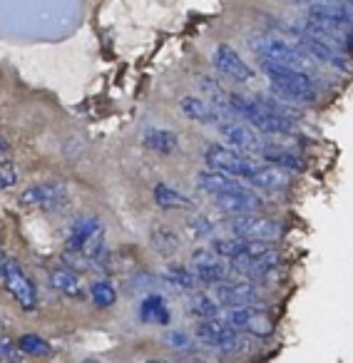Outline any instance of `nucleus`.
<instances>
[{"mask_svg": "<svg viewBox=\"0 0 353 363\" xmlns=\"http://www.w3.org/2000/svg\"><path fill=\"white\" fill-rule=\"evenodd\" d=\"M50 284L55 291L65 294V296H70V298H82V294H85V286H82L80 277H77L72 269H52Z\"/></svg>", "mask_w": 353, "mask_h": 363, "instance_id": "24", "label": "nucleus"}, {"mask_svg": "<svg viewBox=\"0 0 353 363\" xmlns=\"http://www.w3.org/2000/svg\"><path fill=\"white\" fill-rule=\"evenodd\" d=\"M194 338L207 348L232 353L239 348L242 333H239V328L229 326L222 316H212V318H199V323L194 326Z\"/></svg>", "mask_w": 353, "mask_h": 363, "instance_id": "8", "label": "nucleus"}, {"mask_svg": "<svg viewBox=\"0 0 353 363\" xmlns=\"http://www.w3.org/2000/svg\"><path fill=\"white\" fill-rule=\"evenodd\" d=\"M219 316L229 323V326L239 328V331H249V333H259V336H267L271 331V318L264 311V306H232V308H222Z\"/></svg>", "mask_w": 353, "mask_h": 363, "instance_id": "11", "label": "nucleus"}, {"mask_svg": "<svg viewBox=\"0 0 353 363\" xmlns=\"http://www.w3.org/2000/svg\"><path fill=\"white\" fill-rule=\"evenodd\" d=\"M227 112L237 115L239 120L252 125L254 130L262 132V135L284 137V135H293V130H296V122H293L291 117L276 115L274 110L264 107L259 100H252V97H247V95H239V92H229Z\"/></svg>", "mask_w": 353, "mask_h": 363, "instance_id": "2", "label": "nucleus"}, {"mask_svg": "<svg viewBox=\"0 0 353 363\" xmlns=\"http://www.w3.org/2000/svg\"><path fill=\"white\" fill-rule=\"evenodd\" d=\"M152 197H155V204L159 209H174V212H192L194 209V199L189 197V194H184L182 189L172 187V184H167V182H159V184H155V189H152Z\"/></svg>", "mask_w": 353, "mask_h": 363, "instance_id": "21", "label": "nucleus"}, {"mask_svg": "<svg viewBox=\"0 0 353 363\" xmlns=\"http://www.w3.org/2000/svg\"><path fill=\"white\" fill-rule=\"evenodd\" d=\"M3 267H6V254H3V247H0V279H3Z\"/></svg>", "mask_w": 353, "mask_h": 363, "instance_id": "36", "label": "nucleus"}, {"mask_svg": "<svg viewBox=\"0 0 353 363\" xmlns=\"http://www.w3.org/2000/svg\"><path fill=\"white\" fill-rule=\"evenodd\" d=\"M18 348H21V353H26V356H47V353L52 351L50 343H47L45 338L35 336V333H26V336L18 338Z\"/></svg>", "mask_w": 353, "mask_h": 363, "instance_id": "32", "label": "nucleus"}, {"mask_svg": "<svg viewBox=\"0 0 353 363\" xmlns=\"http://www.w3.org/2000/svg\"><path fill=\"white\" fill-rule=\"evenodd\" d=\"M252 50L257 52L259 60H274L281 62V65H291L298 70H313V60L296 45V43L281 40V38H271V35H259L249 40Z\"/></svg>", "mask_w": 353, "mask_h": 363, "instance_id": "5", "label": "nucleus"}, {"mask_svg": "<svg viewBox=\"0 0 353 363\" xmlns=\"http://www.w3.org/2000/svg\"><path fill=\"white\" fill-rule=\"evenodd\" d=\"M162 343L167 348H172V351H189L194 346V338L187 331H182V328H172V331H167L162 336Z\"/></svg>", "mask_w": 353, "mask_h": 363, "instance_id": "33", "label": "nucleus"}, {"mask_svg": "<svg viewBox=\"0 0 353 363\" xmlns=\"http://www.w3.org/2000/svg\"><path fill=\"white\" fill-rule=\"evenodd\" d=\"M333 3H353V0H333Z\"/></svg>", "mask_w": 353, "mask_h": 363, "instance_id": "39", "label": "nucleus"}, {"mask_svg": "<svg viewBox=\"0 0 353 363\" xmlns=\"http://www.w3.org/2000/svg\"><path fill=\"white\" fill-rule=\"evenodd\" d=\"M199 90H202L204 95H207V100L212 102V105H217L219 110L227 112V97H229V92H224L222 85H219L217 80H212L209 75H199Z\"/></svg>", "mask_w": 353, "mask_h": 363, "instance_id": "31", "label": "nucleus"}, {"mask_svg": "<svg viewBox=\"0 0 353 363\" xmlns=\"http://www.w3.org/2000/svg\"><path fill=\"white\" fill-rule=\"evenodd\" d=\"M204 162H207L209 169L224 172V174H232L237 179H247L254 169H257V160H254L249 152L234 150L229 145H209L204 150Z\"/></svg>", "mask_w": 353, "mask_h": 363, "instance_id": "6", "label": "nucleus"}, {"mask_svg": "<svg viewBox=\"0 0 353 363\" xmlns=\"http://www.w3.org/2000/svg\"><path fill=\"white\" fill-rule=\"evenodd\" d=\"M229 232L242 239L276 242V239H281L284 227L276 219L264 217V214H259V212H249V214H232V217H229Z\"/></svg>", "mask_w": 353, "mask_h": 363, "instance_id": "7", "label": "nucleus"}, {"mask_svg": "<svg viewBox=\"0 0 353 363\" xmlns=\"http://www.w3.org/2000/svg\"><path fill=\"white\" fill-rule=\"evenodd\" d=\"M164 281L169 284V286L184 289V291H194V289L204 286L197 274H194V269L184 267V264H169L164 272Z\"/></svg>", "mask_w": 353, "mask_h": 363, "instance_id": "25", "label": "nucleus"}, {"mask_svg": "<svg viewBox=\"0 0 353 363\" xmlns=\"http://www.w3.org/2000/svg\"><path fill=\"white\" fill-rule=\"evenodd\" d=\"M249 242L252 239H242V237H219V239H212V252H217L222 259H229V262H234V259H239L244 252H247Z\"/></svg>", "mask_w": 353, "mask_h": 363, "instance_id": "28", "label": "nucleus"}, {"mask_svg": "<svg viewBox=\"0 0 353 363\" xmlns=\"http://www.w3.org/2000/svg\"><path fill=\"white\" fill-rule=\"evenodd\" d=\"M232 264L242 274H247V277L262 279V277H269V274H274V269L281 264V254H279L274 247H269V249H264V252L254 254V257L239 259V262H232Z\"/></svg>", "mask_w": 353, "mask_h": 363, "instance_id": "18", "label": "nucleus"}, {"mask_svg": "<svg viewBox=\"0 0 353 363\" xmlns=\"http://www.w3.org/2000/svg\"><path fill=\"white\" fill-rule=\"evenodd\" d=\"M179 110L187 120L197 122V125H207V127H217L224 120V110H219L217 105L207 100V97H197V95H184L179 100Z\"/></svg>", "mask_w": 353, "mask_h": 363, "instance_id": "16", "label": "nucleus"}, {"mask_svg": "<svg viewBox=\"0 0 353 363\" xmlns=\"http://www.w3.org/2000/svg\"><path fill=\"white\" fill-rule=\"evenodd\" d=\"M90 298L97 308H110L117 303V289L107 279H100L90 286Z\"/></svg>", "mask_w": 353, "mask_h": 363, "instance_id": "30", "label": "nucleus"}, {"mask_svg": "<svg viewBox=\"0 0 353 363\" xmlns=\"http://www.w3.org/2000/svg\"><path fill=\"white\" fill-rule=\"evenodd\" d=\"M0 281L6 284V289L11 291V296L18 301V306L23 311H35L38 308V289L33 284V279L23 272V267L16 259H6V267H3V279Z\"/></svg>", "mask_w": 353, "mask_h": 363, "instance_id": "10", "label": "nucleus"}, {"mask_svg": "<svg viewBox=\"0 0 353 363\" xmlns=\"http://www.w3.org/2000/svg\"><path fill=\"white\" fill-rule=\"evenodd\" d=\"M67 252H77L90 264H97L105 254V227L95 217H80L67 227Z\"/></svg>", "mask_w": 353, "mask_h": 363, "instance_id": "3", "label": "nucleus"}, {"mask_svg": "<svg viewBox=\"0 0 353 363\" xmlns=\"http://www.w3.org/2000/svg\"><path fill=\"white\" fill-rule=\"evenodd\" d=\"M6 150H8V142L3 140V137H0V155H3V152H6Z\"/></svg>", "mask_w": 353, "mask_h": 363, "instance_id": "37", "label": "nucleus"}, {"mask_svg": "<svg viewBox=\"0 0 353 363\" xmlns=\"http://www.w3.org/2000/svg\"><path fill=\"white\" fill-rule=\"evenodd\" d=\"M142 145L157 155H176L179 152V137L167 127H147L142 135Z\"/></svg>", "mask_w": 353, "mask_h": 363, "instance_id": "22", "label": "nucleus"}, {"mask_svg": "<svg viewBox=\"0 0 353 363\" xmlns=\"http://www.w3.org/2000/svg\"><path fill=\"white\" fill-rule=\"evenodd\" d=\"M192 269L199 277V281L207 284V286H214V284L224 281L229 277V269L224 264V259L219 257L217 252L209 249H194L192 252Z\"/></svg>", "mask_w": 353, "mask_h": 363, "instance_id": "15", "label": "nucleus"}, {"mask_svg": "<svg viewBox=\"0 0 353 363\" xmlns=\"http://www.w3.org/2000/svg\"><path fill=\"white\" fill-rule=\"evenodd\" d=\"M214 296L222 303V308L232 306H264L262 294L254 281H219L214 284Z\"/></svg>", "mask_w": 353, "mask_h": 363, "instance_id": "13", "label": "nucleus"}, {"mask_svg": "<svg viewBox=\"0 0 353 363\" xmlns=\"http://www.w3.org/2000/svg\"><path fill=\"white\" fill-rule=\"evenodd\" d=\"M197 187L202 189L204 194H212V197H222V194H232L237 189H242L244 184L232 174H224V172L217 169H204L197 174Z\"/></svg>", "mask_w": 353, "mask_h": 363, "instance_id": "20", "label": "nucleus"}, {"mask_svg": "<svg viewBox=\"0 0 353 363\" xmlns=\"http://www.w3.org/2000/svg\"><path fill=\"white\" fill-rule=\"evenodd\" d=\"M219 137L224 140V145L234 147V150H242V152H254L259 155V150L264 147V142L259 140L257 130L249 125H242V122H234V120H222L217 125Z\"/></svg>", "mask_w": 353, "mask_h": 363, "instance_id": "14", "label": "nucleus"}, {"mask_svg": "<svg viewBox=\"0 0 353 363\" xmlns=\"http://www.w3.org/2000/svg\"><path fill=\"white\" fill-rule=\"evenodd\" d=\"M67 202H70V192L65 182H40L21 192V204L30 209L57 212V209H65Z\"/></svg>", "mask_w": 353, "mask_h": 363, "instance_id": "9", "label": "nucleus"}, {"mask_svg": "<svg viewBox=\"0 0 353 363\" xmlns=\"http://www.w3.org/2000/svg\"><path fill=\"white\" fill-rule=\"evenodd\" d=\"M18 184V172L13 164H0V192L16 187Z\"/></svg>", "mask_w": 353, "mask_h": 363, "instance_id": "35", "label": "nucleus"}, {"mask_svg": "<svg viewBox=\"0 0 353 363\" xmlns=\"http://www.w3.org/2000/svg\"><path fill=\"white\" fill-rule=\"evenodd\" d=\"M291 35L296 38V45L311 57L313 62H321L323 67H331V70L341 72V75H351L353 72V62L341 48H336L333 43L323 40L318 35H311L303 28H293Z\"/></svg>", "mask_w": 353, "mask_h": 363, "instance_id": "4", "label": "nucleus"}, {"mask_svg": "<svg viewBox=\"0 0 353 363\" xmlns=\"http://www.w3.org/2000/svg\"><path fill=\"white\" fill-rule=\"evenodd\" d=\"M212 65H214V70H219L224 77H229V80H234V82H242V85L254 80V67L249 65L229 43H219V45L214 48Z\"/></svg>", "mask_w": 353, "mask_h": 363, "instance_id": "12", "label": "nucleus"}, {"mask_svg": "<svg viewBox=\"0 0 353 363\" xmlns=\"http://www.w3.org/2000/svg\"><path fill=\"white\" fill-rule=\"evenodd\" d=\"M140 318L145 323H169V306L167 298L159 294H150L145 301L140 303Z\"/></svg>", "mask_w": 353, "mask_h": 363, "instance_id": "26", "label": "nucleus"}, {"mask_svg": "<svg viewBox=\"0 0 353 363\" xmlns=\"http://www.w3.org/2000/svg\"><path fill=\"white\" fill-rule=\"evenodd\" d=\"M214 232V222L209 217H204V214H197V217L192 219V222L187 224V234L192 239H202V237H209V234Z\"/></svg>", "mask_w": 353, "mask_h": 363, "instance_id": "34", "label": "nucleus"}, {"mask_svg": "<svg viewBox=\"0 0 353 363\" xmlns=\"http://www.w3.org/2000/svg\"><path fill=\"white\" fill-rule=\"evenodd\" d=\"M262 72L267 75L269 85L286 102H293V105H313V102H318V87L311 72L298 70V67L291 65H281V62L274 60H262Z\"/></svg>", "mask_w": 353, "mask_h": 363, "instance_id": "1", "label": "nucleus"}, {"mask_svg": "<svg viewBox=\"0 0 353 363\" xmlns=\"http://www.w3.org/2000/svg\"><path fill=\"white\" fill-rule=\"evenodd\" d=\"M150 244L152 249H155L157 254H162V257H169V254H174L176 249H179V237H176L172 229L167 227H157L150 232Z\"/></svg>", "mask_w": 353, "mask_h": 363, "instance_id": "29", "label": "nucleus"}, {"mask_svg": "<svg viewBox=\"0 0 353 363\" xmlns=\"http://www.w3.org/2000/svg\"><path fill=\"white\" fill-rule=\"evenodd\" d=\"M187 311L197 318H212V316H219V313H222V303H219L217 296H212V294L199 291V294H194V296H189Z\"/></svg>", "mask_w": 353, "mask_h": 363, "instance_id": "27", "label": "nucleus"}, {"mask_svg": "<svg viewBox=\"0 0 353 363\" xmlns=\"http://www.w3.org/2000/svg\"><path fill=\"white\" fill-rule=\"evenodd\" d=\"M219 204V209L227 214H249V212H259L264 207V199L254 192V187L244 184L242 189L232 194H222V197H214Z\"/></svg>", "mask_w": 353, "mask_h": 363, "instance_id": "17", "label": "nucleus"}, {"mask_svg": "<svg viewBox=\"0 0 353 363\" xmlns=\"http://www.w3.org/2000/svg\"><path fill=\"white\" fill-rule=\"evenodd\" d=\"M247 182L254 189H264V192H284V189H288V184H291V177H288L281 167L259 164L257 169L247 177Z\"/></svg>", "mask_w": 353, "mask_h": 363, "instance_id": "19", "label": "nucleus"}, {"mask_svg": "<svg viewBox=\"0 0 353 363\" xmlns=\"http://www.w3.org/2000/svg\"><path fill=\"white\" fill-rule=\"evenodd\" d=\"M259 157H262L267 164L281 167V169H291V172H303L306 164H303L301 157H296L291 150H284V147H274V145H264L259 150Z\"/></svg>", "mask_w": 353, "mask_h": 363, "instance_id": "23", "label": "nucleus"}, {"mask_svg": "<svg viewBox=\"0 0 353 363\" xmlns=\"http://www.w3.org/2000/svg\"><path fill=\"white\" fill-rule=\"evenodd\" d=\"M286 3H296L298 6V3H308V0H286Z\"/></svg>", "mask_w": 353, "mask_h": 363, "instance_id": "38", "label": "nucleus"}]
</instances>
